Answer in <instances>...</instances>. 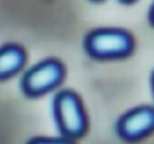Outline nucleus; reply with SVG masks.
I'll use <instances>...</instances> for the list:
<instances>
[{
  "label": "nucleus",
  "mask_w": 154,
  "mask_h": 144,
  "mask_svg": "<svg viewBox=\"0 0 154 144\" xmlns=\"http://www.w3.org/2000/svg\"><path fill=\"white\" fill-rule=\"evenodd\" d=\"M26 144H76L75 140L59 137V138H53V137H34L30 140H28Z\"/></svg>",
  "instance_id": "nucleus-6"
},
{
  "label": "nucleus",
  "mask_w": 154,
  "mask_h": 144,
  "mask_svg": "<svg viewBox=\"0 0 154 144\" xmlns=\"http://www.w3.org/2000/svg\"><path fill=\"white\" fill-rule=\"evenodd\" d=\"M26 62L28 52L20 44H2L0 46V81H6L19 74Z\"/></svg>",
  "instance_id": "nucleus-5"
},
{
  "label": "nucleus",
  "mask_w": 154,
  "mask_h": 144,
  "mask_svg": "<svg viewBox=\"0 0 154 144\" xmlns=\"http://www.w3.org/2000/svg\"><path fill=\"white\" fill-rule=\"evenodd\" d=\"M90 2H94V4H99V2H102V1H105V0H89Z\"/></svg>",
  "instance_id": "nucleus-10"
},
{
  "label": "nucleus",
  "mask_w": 154,
  "mask_h": 144,
  "mask_svg": "<svg viewBox=\"0 0 154 144\" xmlns=\"http://www.w3.org/2000/svg\"><path fill=\"white\" fill-rule=\"evenodd\" d=\"M116 131L125 142H137L154 132V106L140 105L124 113L117 121Z\"/></svg>",
  "instance_id": "nucleus-4"
},
{
  "label": "nucleus",
  "mask_w": 154,
  "mask_h": 144,
  "mask_svg": "<svg viewBox=\"0 0 154 144\" xmlns=\"http://www.w3.org/2000/svg\"><path fill=\"white\" fill-rule=\"evenodd\" d=\"M66 77V67L59 58H45L26 69L20 80L22 93L28 98H38L57 90Z\"/></svg>",
  "instance_id": "nucleus-3"
},
{
  "label": "nucleus",
  "mask_w": 154,
  "mask_h": 144,
  "mask_svg": "<svg viewBox=\"0 0 154 144\" xmlns=\"http://www.w3.org/2000/svg\"><path fill=\"white\" fill-rule=\"evenodd\" d=\"M147 17H148V23H149V25L154 28V0H153V2H152V5H150L149 10H148V16H147Z\"/></svg>",
  "instance_id": "nucleus-7"
},
{
  "label": "nucleus",
  "mask_w": 154,
  "mask_h": 144,
  "mask_svg": "<svg viewBox=\"0 0 154 144\" xmlns=\"http://www.w3.org/2000/svg\"><path fill=\"white\" fill-rule=\"evenodd\" d=\"M54 122L61 137L77 140L88 131V115L84 104L73 90L58 91L52 102Z\"/></svg>",
  "instance_id": "nucleus-2"
},
{
  "label": "nucleus",
  "mask_w": 154,
  "mask_h": 144,
  "mask_svg": "<svg viewBox=\"0 0 154 144\" xmlns=\"http://www.w3.org/2000/svg\"><path fill=\"white\" fill-rule=\"evenodd\" d=\"M117 1L120 2V4H123V5H132V4H135L138 0H117Z\"/></svg>",
  "instance_id": "nucleus-8"
},
{
  "label": "nucleus",
  "mask_w": 154,
  "mask_h": 144,
  "mask_svg": "<svg viewBox=\"0 0 154 144\" xmlns=\"http://www.w3.org/2000/svg\"><path fill=\"white\" fill-rule=\"evenodd\" d=\"M136 47L131 31L119 27H99L83 38V50L88 57L99 62L120 61L130 57Z\"/></svg>",
  "instance_id": "nucleus-1"
},
{
  "label": "nucleus",
  "mask_w": 154,
  "mask_h": 144,
  "mask_svg": "<svg viewBox=\"0 0 154 144\" xmlns=\"http://www.w3.org/2000/svg\"><path fill=\"white\" fill-rule=\"evenodd\" d=\"M150 87H152V93L154 98V70L152 71V75H150Z\"/></svg>",
  "instance_id": "nucleus-9"
}]
</instances>
